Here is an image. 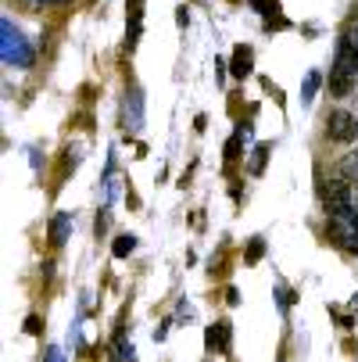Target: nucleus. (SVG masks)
<instances>
[{
    "label": "nucleus",
    "mask_w": 358,
    "mask_h": 362,
    "mask_svg": "<svg viewBox=\"0 0 358 362\" xmlns=\"http://www.w3.org/2000/svg\"><path fill=\"white\" fill-rule=\"evenodd\" d=\"M280 305H283V308H287V305H294V294H290L287 287H280Z\"/></svg>",
    "instance_id": "obj_17"
},
{
    "label": "nucleus",
    "mask_w": 358,
    "mask_h": 362,
    "mask_svg": "<svg viewBox=\"0 0 358 362\" xmlns=\"http://www.w3.org/2000/svg\"><path fill=\"white\" fill-rule=\"evenodd\" d=\"M344 173H347L351 180H358V151H354V154H351V158L344 162Z\"/></svg>",
    "instance_id": "obj_13"
},
{
    "label": "nucleus",
    "mask_w": 358,
    "mask_h": 362,
    "mask_svg": "<svg viewBox=\"0 0 358 362\" xmlns=\"http://www.w3.org/2000/svg\"><path fill=\"white\" fill-rule=\"evenodd\" d=\"M251 4H254V8H262L265 15H269V11H276V0H251Z\"/></svg>",
    "instance_id": "obj_16"
},
{
    "label": "nucleus",
    "mask_w": 358,
    "mask_h": 362,
    "mask_svg": "<svg viewBox=\"0 0 358 362\" xmlns=\"http://www.w3.org/2000/svg\"><path fill=\"white\" fill-rule=\"evenodd\" d=\"M251 62H254V50H251V47H237V50H233V76L244 79V76L251 72Z\"/></svg>",
    "instance_id": "obj_6"
},
{
    "label": "nucleus",
    "mask_w": 358,
    "mask_h": 362,
    "mask_svg": "<svg viewBox=\"0 0 358 362\" xmlns=\"http://www.w3.org/2000/svg\"><path fill=\"white\" fill-rule=\"evenodd\" d=\"M50 362H61V351H50Z\"/></svg>",
    "instance_id": "obj_19"
},
{
    "label": "nucleus",
    "mask_w": 358,
    "mask_h": 362,
    "mask_svg": "<svg viewBox=\"0 0 358 362\" xmlns=\"http://www.w3.org/2000/svg\"><path fill=\"white\" fill-rule=\"evenodd\" d=\"M140 15H143V0H129V18H133V33L140 29Z\"/></svg>",
    "instance_id": "obj_10"
},
{
    "label": "nucleus",
    "mask_w": 358,
    "mask_h": 362,
    "mask_svg": "<svg viewBox=\"0 0 358 362\" xmlns=\"http://www.w3.org/2000/svg\"><path fill=\"white\" fill-rule=\"evenodd\" d=\"M265 154H269V147H258V151H254V162H251V173H262V165H265Z\"/></svg>",
    "instance_id": "obj_11"
},
{
    "label": "nucleus",
    "mask_w": 358,
    "mask_h": 362,
    "mask_svg": "<svg viewBox=\"0 0 358 362\" xmlns=\"http://www.w3.org/2000/svg\"><path fill=\"white\" fill-rule=\"evenodd\" d=\"M333 69H340V72H358V47L351 43V40H340L337 43V62H333Z\"/></svg>",
    "instance_id": "obj_3"
},
{
    "label": "nucleus",
    "mask_w": 358,
    "mask_h": 362,
    "mask_svg": "<svg viewBox=\"0 0 358 362\" xmlns=\"http://www.w3.org/2000/svg\"><path fill=\"white\" fill-rule=\"evenodd\" d=\"M330 93L333 97H347L351 93V86H354V76L351 72H340V69H330Z\"/></svg>",
    "instance_id": "obj_5"
},
{
    "label": "nucleus",
    "mask_w": 358,
    "mask_h": 362,
    "mask_svg": "<svg viewBox=\"0 0 358 362\" xmlns=\"http://www.w3.org/2000/svg\"><path fill=\"white\" fill-rule=\"evenodd\" d=\"M262 255H265V244H262V240H251V244H247V255H244V258H247V262H258Z\"/></svg>",
    "instance_id": "obj_9"
},
{
    "label": "nucleus",
    "mask_w": 358,
    "mask_h": 362,
    "mask_svg": "<svg viewBox=\"0 0 358 362\" xmlns=\"http://www.w3.org/2000/svg\"><path fill=\"white\" fill-rule=\"evenodd\" d=\"M237 151H240V133H237V136H233V140L226 144V158H229V162L237 158Z\"/></svg>",
    "instance_id": "obj_15"
},
{
    "label": "nucleus",
    "mask_w": 358,
    "mask_h": 362,
    "mask_svg": "<svg viewBox=\"0 0 358 362\" xmlns=\"http://www.w3.org/2000/svg\"><path fill=\"white\" fill-rule=\"evenodd\" d=\"M229 337H233V327L226 320H219L215 327H208V348H219L222 355H229Z\"/></svg>",
    "instance_id": "obj_4"
},
{
    "label": "nucleus",
    "mask_w": 358,
    "mask_h": 362,
    "mask_svg": "<svg viewBox=\"0 0 358 362\" xmlns=\"http://www.w3.org/2000/svg\"><path fill=\"white\" fill-rule=\"evenodd\" d=\"M326 212L333 219H347L354 212V194H351V180H333L326 190Z\"/></svg>",
    "instance_id": "obj_1"
},
{
    "label": "nucleus",
    "mask_w": 358,
    "mask_h": 362,
    "mask_svg": "<svg viewBox=\"0 0 358 362\" xmlns=\"http://www.w3.org/2000/svg\"><path fill=\"white\" fill-rule=\"evenodd\" d=\"M68 226H72V216H68V212H61L54 223H50V244H65V237H68Z\"/></svg>",
    "instance_id": "obj_7"
},
{
    "label": "nucleus",
    "mask_w": 358,
    "mask_h": 362,
    "mask_svg": "<svg viewBox=\"0 0 358 362\" xmlns=\"http://www.w3.org/2000/svg\"><path fill=\"white\" fill-rule=\"evenodd\" d=\"M40 330H43V320H40V316H29V320H25V334H32V337H36Z\"/></svg>",
    "instance_id": "obj_14"
},
{
    "label": "nucleus",
    "mask_w": 358,
    "mask_h": 362,
    "mask_svg": "<svg viewBox=\"0 0 358 362\" xmlns=\"http://www.w3.org/2000/svg\"><path fill=\"white\" fill-rule=\"evenodd\" d=\"M326 133H330V140H337V144H351V140H358V119H354L351 112H330Z\"/></svg>",
    "instance_id": "obj_2"
},
{
    "label": "nucleus",
    "mask_w": 358,
    "mask_h": 362,
    "mask_svg": "<svg viewBox=\"0 0 358 362\" xmlns=\"http://www.w3.org/2000/svg\"><path fill=\"white\" fill-rule=\"evenodd\" d=\"M316 86H319V72H312L309 79H304V100H312V93H316Z\"/></svg>",
    "instance_id": "obj_12"
},
{
    "label": "nucleus",
    "mask_w": 358,
    "mask_h": 362,
    "mask_svg": "<svg viewBox=\"0 0 358 362\" xmlns=\"http://www.w3.org/2000/svg\"><path fill=\"white\" fill-rule=\"evenodd\" d=\"M133 247H136V240H133V237H119V240H115V247H112V255H115V258H126Z\"/></svg>",
    "instance_id": "obj_8"
},
{
    "label": "nucleus",
    "mask_w": 358,
    "mask_h": 362,
    "mask_svg": "<svg viewBox=\"0 0 358 362\" xmlns=\"http://www.w3.org/2000/svg\"><path fill=\"white\" fill-rule=\"evenodd\" d=\"M105 230H108V216H97V237L105 233Z\"/></svg>",
    "instance_id": "obj_18"
}]
</instances>
